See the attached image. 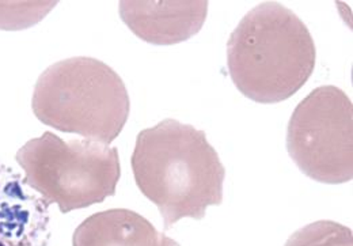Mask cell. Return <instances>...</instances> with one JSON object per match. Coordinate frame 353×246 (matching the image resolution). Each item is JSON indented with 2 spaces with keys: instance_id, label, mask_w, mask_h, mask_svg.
I'll return each mask as SVG.
<instances>
[{
  "instance_id": "obj_8",
  "label": "cell",
  "mask_w": 353,
  "mask_h": 246,
  "mask_svg": "<svg viewBox=\"0 0 353 246\" xmlns=\"http://www.w3.org/2000/svg\"><path fill=\"white\" fill-rule=\"evenodd\" d=\"M72 246H179L154 225L128 208L92 214L74 231Z\"/></svg>"
},
{
  "instance_id": "obj_5",
  "label": "cell",
  "mask_w": 353,
  "mask_h": 246,
  "mask_svg": "<svg viewBox=\"0 0 353 246\" xmlns=\"http://www.w3.org/2000/svg\"><path fill=\"white\" fill-rule=\"evenodd\" d=\"M287 150L299 170L323 184L353 177V105L336 86H321L299 102L287 126Z\"/></svg>"
},
{
  "instance_id": "obj_3",
  "label": "cell",
  "mask_w": 353,
  "mask_h": 246,
  "mask_svg": "<svg viewBox=\"0 0 353 246\" xmlns=\"http://www.w3.org/2000/svg\"><path fill=\"white\" fill-rule=\"evenodd\" d=\"M32 109L48 126L110 144L128 122L131 101L112 67L79 56L45 70L36 83Z\"/></svg>"
},
{
  "instance_id": "obj_6",
  "label": "cell",
  "mask_w": 353,
  "mask_h": 246,
  "mask_svg": "<svg viewBox=\"0 0 353 246\" xmlns=\"http://www.w3.org/2000/svg\"><path fill=\"white\" fill-rule=\"evenodd\" d=\"M49 205L0 161V246H48Z\"/></svg>"
},
{
  "instance_id": "obj_7",
  "label": "cell",
  "mask_w": 353,
  "mask_h": 246,
  "mask_svg": "<svg viewBox=\"0 0 353 246\" xmlns=\"http://www.w3.org/2000/svg\"><path fill=\"white\" fill-rule=\"evenodd\" d=\"M123 22L140 40L174 45L196 36L208 14V1H120Z\"/></svg>"
},
{
  "instance_id": "obj_10",
  "label": "cell",
  "mask_w": 353,
  "mask_h": 246,
  "mask_svg": "<svg viewBox=\"0 0 353 246\" xmlns=\"http://www.w3.org/2000/svg\"><path fill=\"white\" fill-rule=\"evenodd\" d=\"M56 4V1H0V29H26L40 22Z\"/></svg>"
},
{
  "instance_id": "obj_2",
  "label": "cell",
  "mask_w": 353,
  "mask_h": 246,
  "mask_svg": "<svg viewBox=\"0 0 353 246\" xmlns=\"http://www.w3.org/2000/svg\"><path fill=\"white\" fill-rule=\"evenodd\" d=\"M315 44L301 18L276 1L249 11L227 42V66L235 87L249 100L277 104L309 81Z\"/></svg>"
},
{
  "instance_id": "obj_4",
  "label": "cell",
  "mask_w": 353,
  "mask_h": 246,
  "mask_svg": "<svg viewBox=\"0 0 353 246\" xmlns=\"http://www.w3.org/2000/svg\"><path fill=\"white\" fill-rule=\"evenodd\" d=\"M15 161L26 184L63 214L114 196L121 177L116 147L90 139L65 142L49 131L25 143Z\"/></svg>"
},
{
  "instance_id": "obj_9",
  "label": "cell",
  "mask_w": 353,
  "mask_h": 246,
  "mask_svg": "<svg viewBox=\"0 0 353 246\" xmlns=\"http://www.w3.org/2000/svg\"><path fill=\"white\" fill-rule=\"evenodd\" d=\"M285 246H353L352 230L333 220H318L295 231Z\"/></svg>"
},
{
  "instance_id": "obj_1",
  "label": "cell",
  "mask_w": 353,
  "mask_h": 246,
  "mask_svg": "<svg viewBox=\"0 0 353 246\" xmlns=\"http://www.w3.org/2000/svg\"><path fill=\"white\" fill-rule=\"evenodd\" d=\"M133 177L158 207L165 230L183 218L203 219L221 205L225 169L204 131L173 119L143 129L133 150Z\"/></svg>"
}]
</instances>
